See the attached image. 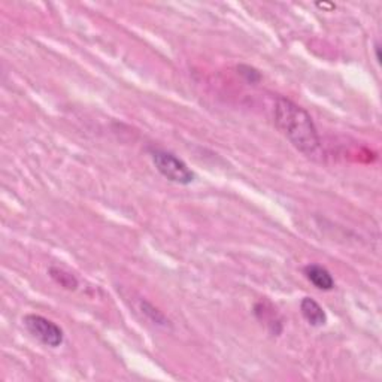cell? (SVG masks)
I'll list each match as a JSON object with an SVG mask.
<instances>
[{"label":"cell","mask_w":382,"mask_h":382,"mask_svg":"<svg viewBox=\"0 0 382 382\" xmlns=\"http://www.w3.org/2000/svg\"><path fill=\"white\" fill-rule=\"evenodd\" d=\"M23 323L34 339H38L45 346L59 348L60 345H63L65 332L61 330L59 324L51 321V319L38 314H28L23 318Z\"/></svg>","instance_id":"3"},{"label":"cell","mask_w":382,"mask_h":382,"mask_svg":"<svg viewBox=\"0 0 382 382\" xmlns=\"http://www.w3.org/2000/svg\"><path fill=\"white\" fill-rule=\"evenodd\" d=\"M139 310L144 314L151 323L160 326V327H171V319H169L162 310L156 308L153 304H149L148 300L140 299L139 300Z\"/></svg>","instance_id":"7"},{"label":"cell","mask_w":382,"mask_h":382,"mask_svg":"<svg viewBox=\"0 0 382 382\" xmlns=\"http://www.w3.org/2000/svg\"><path fill=\"white\" fill-rule=\"evenodd\" d=\"M148 154L153 160L157 172L166 178L167 181L178 185H190L196 180V173L191 171L189 165L171 151L158 147H149Z\"/></svg>","instance_id":"2"},{"label":"cell","mask_w":382,"mask_h":382,"mask_svg":"<svg viewBox=\"0 0 382 382\" xmlns=\"http://www.w3.org/2000/svg\"><path fill=\"white\" fill-rule=\"evenodd\" d=\"M254 314L257 317L259 321H262L266 327L269 328V332L273 336H278L282 332V321L281 318L277 312V309H275L269 301H259L254 306Z\"/></svg>","instance_id":"5"},{"label":"cell","mask_w":382,"mask_h":382,"mask_svg":"<svg viewBox=\"0 0 382 382\" xmlns=\"http://www.w3.org/2000/svg\"><path fill=\"white\" fill-rule=\"evenodd\" d=\"M304 273H305L306 279L318 290L332 291L336 286L332 273L328 272V269H326L321 264H317V263L306 264L304 268Z\"/></svg>","instance_id":"4"},{"label":"cell","mask_w":382,"mask_h":382,"mask_svg":"<svg viewBox=\"0 0 382 382\" xmlns=\"http://www.w3.org/2000/svg\"><path fill=\"white\" fill-rule=\"evenodd\" d=\"M275 124L299 153L312 160H323V144L315 123L297 103L278 97L275 103Z\"/></svg>","instance_id":"1"},{"label":"cell","mask_w":382,"mask_h":382,"mask_svg":"<svg viewBox=\"0 0 382 382\" xmlns=\"http://www.w3.org/2000/svg\"><path fill=\"white\" fill-rule=\"evenodd\" d=\"M379 43H375V57H376V61L378 63H381V54H379Z\"/></svg>","instance_id":"10"},{"label":"cell","mask_w":382,"mask_h":382,"mask_svg":"<svg viewBox=\"0 0 382 382\" xmlns=\"http://www.w3.org/2000/svg\"><path fill=\"white\" fill-rule=\"evenodd\" d=\"M236 70H237V74L241 75L248 84H253V85L259 84L262 81V78H263L260 70L255 69L254 66H250V65H237Z\"/></svg>","instance_id":"9"},{"label":"cell","mask_w":382,"mask_h":382,"mask_svg":"<svg viewBox=\"0 0 382 382\" xmlns=\"http://www.w3.org/2000/svg\"><path fill=\"white\" fill-rule=\"evenodd\" d=\"M48 272H50V277L54 279V282L59 284L60 287H63V288L70 290V291H74V290L78 288L79 282L70 272L61 269V268H57V266H51Z\"/></svg>","instance_id":"8"},{"label":"cell","mask_w":382,"mask_h":382,"mask_svg":"<svg viewBox=\"0 0 382 382\" xmlns=\"http://www.w3.org/2000/svg\"><path fill=\"white\" fill-rule=\"evenodd\" d=\"M300 312L312 327H323L327 323L326 310L312 297H304L300 300Z\"/></svg>","instance_id":"6"}]
</instances>
